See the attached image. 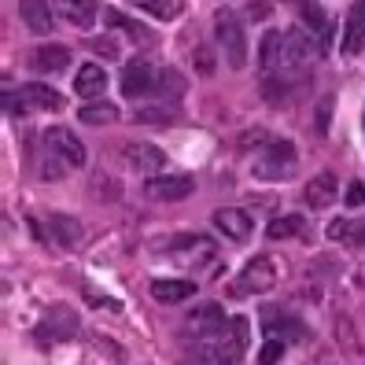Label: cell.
Here are the masks:
<instances>
[{"label": "cell", "instance_id": "cell-32", "mask_svg": "<svg viewBox=\"0 0 365 365\" xmlns=\"http://www.w3.org/2000/svg\"><path fill=\"white\" fill-rule=\"evenodd\" d=\"M351 232H354V222L351 218H336L329 225V240L332 244H351Z\"/></svg>", "mask_w": 365, "mask_h": 365}, {"label": "cell", "instance_id": "cell-34", "mask_svg": "<svg viewBox=\"0 0 365 365\" xmlns=\"http://www.w3.org/2000/svg\"><path fill=\"white\" fill-rule=\"evenodd\" d=\"M4 111H8V118H23L30 107H26V100H23V93H4Z\"/></svg>", "mask_w": 365, "mask_h": 365}, {"label": "cell", "instance_id": "cell-35", "mask_svg": "<svg viewBox=\"0 0 365 365\" xmlns=\"http://www.w3.org/2000/svg\"><path fill=\"white\" fill-rule=\"evenodd\" d=\"M266 144H269V137H266L262 130H247V133H240V148H251V155H255V152H262Z\"/></svg>", "mask_w": 365, "mask_h": 365}, {"label": "cell", "instance_id": "cell-8", "mask_svg": "<svg viewBox=\"0 0 365 365\" xmlns=\"http://www.w3.org/2000/svg\"><path fill=\"white\" fill-rule=\"evenodd\" d=\"M192 188H196V181L188 174H163V178L155 174V178H148L144 196L155 200V203H178V200L192 196Z\"/></svg>", "mask_w": 365, "mask_h": 365}, {"label": "cell", "instance_id": "cell-4", "mask_svg": "<svg viewBox=\"0 0 365 365\" xmlns=\"http://www.w3.org/2000/svg\"><path fill=\"white\" fill-rule=\"evenodd\" d=\"M185 329L196 339H214V336H225L232 329V321L222 310V303H200V307H192V314L185 317Z\"/></svg>", "mask_w": 365, "mask_h": 365}, {"label": "cell", "instance_id": "cell-28", "mask_svg": "<svg viewBox=\"0 0 365 365\" xmlns=\"http://www.w3.org/2000/svg\"><path fill=\"white\" fill-rule=\"evenodd\" d=\"M307 229V222H303V214H281V218H273L269 222V229H266V236L277 244V240H292V236H299Z\"/></svg>", "mask_w": 365, "mask_h": 365}, {"label": "cell", "instance_id": "cell-37", "mask_svg": "<svg viewBox=\"0 0 365 365\" xmlns=\"http://www.w3.org/2000/svg\"><path fill=\"white\" fill-rule=\"evenodd\" d=\"M192 63H196V74H203V78L214 74V56H210L207 48H196V52H192Z\"/></svg>", "mask_w": 365, "mask_h": 365}, {"label": "cell", "instance_id": "cell-39", "mask_svg": "<svg viewBox=\"0 0 365 365\" xmlns=\"http://www.w3.org/2000/svg\"><path fill=\"white\" fill-rule=\"evenodd\" d=\"M269 0H251V4H247V19H251V23H262V19H269Z\"/></svg>", "mask_w": 365, "mask_h": 365}, {"label": "cell", "instance_id": "cell-19", "mask_svg": "<svg viewBox=\"0 0 365 365\" xmlns=\"http://www.w3.org/2000/svg\"><path fill=\"white\" fill-rule=\"evenodd\" d=\"M19 93H23V100H26V107H30V111H59V107L67 103V100H63V96L52 89V85H41V81H30V85H23Z\"/></svg>", "mask_w": 365, "mask_h": 365}, {"label": "cell", "instance_id": "cell-3", "mask_svg": "<svg viewBox=\"0 0 365 365\" xmlns=\"http://www.w3.org/2000/svg\"><path fill=\"white\" fill-rule=\"evenodd\" d=\"M170 255H174L178 266L200 269V266H207L214 255H218V244H214L210 236H203V232H185V236H178V240L170 244Z\"/></svg>", "mask_w": 365, "mask_h": 365}, {"label": "cell", "instance_id": "cell-14", "mask_svg": "<svg viewBox=\"0 0 365 365\" xmlns=\"http://www.w3.org/2000/svg\"><path fill=\"white\" fill-rule=\"evenodd\" d=\"M336 196H339V181H336V174H317V178H310V185L303 188V203H307L310 210H325V207H332Z\"/></svg>", "mask_w": 365, "mask_h": 365}, {"label": "cell", "instance_id": "cell-13", "mask_svg": "<svg viewBox=\"0 0 365 365\" xmlns=\"http://www.w3.org/2000/svg\"><path fill=\"white\" fill-rule=\"evenodd\" d=\"M125 159H130V166H133V170H140V174H148V178H155L159 170L166 166L163 148L148 144V140H133L130 148H125Z\"/></svg>", "mask_w": 365, "mask_h": 365}, {"label": "cell", "instance_id": "cell-16", "mask_svg": "<svg viewBox=\"0 0 365 365\" xmlns=\"http://www.w3.org/2000/svg\"><path fill=\"white\" fill-rule=\"evenodd\" d=\"M339 48L347 56H358L365 48V0H354L347 11V26H343V41Z\"/></svg>", "mask_w": 365, "mask_h": 365}, {"label": "cell", "instance_id": "cell-42", "mask_svg": "<svg viewBox=\"0 0 365 365\" xmlns=\"http://www.w3.org/2000/svg\"><path fill=\"white\" fill-rule=\"evenodd\" d=\"M351 244H354V247H365V222H358V225H354V232H351Z\"/></svg>", "mask_w": 365, "mask_h": 365}, {"label": "cell", "instance_id": "cell-7", "mask_svg": "<svg viewBox=\"0 0 365 365\" xmlns=\"http://www.w3.org/2000/svg\"><path fill=\"white\" fill-rule=\"evenodd\" d=\"M45 148H48L52 155H59L71 170H81L85 163H89L85 144L74 137V130H67V125H52V130H45Z\"/></svg>", "mask_w": 365, "mask_h": 365}, {"label": "cell", "instance_id": "cell-6", "mask_svg": "<svg viewBox=\"0 0 365 365\" xmlns=\"http://www.w3.org/2000/svg\"><path fill=\"white\" fill-rule=\"evenodd\" d=\"M277 284V262L269 259V255H259V259H251L240 277H236V292H244V295H262Z\"/></svg>", "mask_w": 365, "mask_h": 365}, {"label": "cell", "instance_id": "cell-15", "mask_svg": "<svg viewBox=\"0 0 365 365\" xmlns=\"http://www.w3.org/2000/svg\"><path fill=\"white\" fill-rule=\"evenodd\" d=\"M74 93L85 96V103L103 100V93H107V71L96 67V63H85V67H78V74H74Z\"/></svg>", "mask_w": 365, "mask_h": 365}, {"label": "cell", "instance_id": "cell-12", "mask_svg": "<svg viewBox=\"0 0 365 365\" xmlns=\"http://www.w3.org/2000/svg\"><path fill=\"white\" fill-rule=\"evenodd\" d=\"M52 8H56V15L63 19V23H71L78 30H89L96 23V15H100L96 0H52Z\"/></svg>", "mask_w": 365, "mask_h": 365}, {"label": "cell", "instance_id": "cell-2", "mask_svg": "<svg viewBox=\"0 0 365 365\" xmlns=\"http://www.w3.org/2000/svg\"><path fill=\"white\" fill-rule=\"evenodd\" d=\"M214 41H218L222 59L229 63L232 71L247 67V37H244V23L236 19V11L222 8L218 15H214Z\"/></svg>", "mask_w": 365, "mask_h": 365}, {"label": "cell", "instance_id": "cell-9", "mask_svg": "<svg viewBox=\"0 0 365 365\" xmlns=\"http://www.w3.org/2000/svg\"><path fill=\"white\" fill-rule=\"evenodd\" d=\"M210 222H214V229H218L222 236H229L232 244L251 240V232H255V218L247 210H240V207H218L210 214Z\"/></svg>", "mask_w": 365, "mask_h": 365}, {"label": "cell", "instance_id": "cell-18", "mask_svg": "<svg viewBox=\"0 0 365 365\" xmlns=\"http://www.w3.org/2000/svg\"><path fill=\"white\" fill-rule=\"evenodd\" d=\"M196 295V281H178V277H166V281H155L152 284V299L163 307H174V303H185V299Z\"/></svg>", "mask_w": 365, "mask_h": 365}, {"label": "cell", "instance_id": "cell-1", "mask_svg": "<svg viewBox=\"0 0 365 365\" xmlns=\"http://www.w3.org/2000/svg\"><path fill=\"white\" fill-rule=\"evenodd\" d=\"M299 170V152L292 140H269L262 152H255L251 159V174L259 181H284Z\"/></svg>", "mask_w": 365, "mask_h": 365}, {"label": "cell", "instance_id": "cell-23", "mask_svg": "<svg viewBox=\"0 0 365 365\" xmlns=\"http://www.w3.org/2000/svg\"><path fill=\"white\" fill-rule=\"evenodd\" d=\"M299 19H303V26L321 41V45H329V41H332V19L325 15V8H321V4H314V0H307V4L303 8H299Z\"/></svg>", "mask_w": 365, "mask_h": 365}, {"label": "cell", "instance_id": "cell-27", "mask_svg": "<svg viewBox=\"0 0 365 365\" xmlns=\"http://www.w3.org/2000/svg\"><path fill=\"white\" fill-rule=\"evenodd\" d=\"M137 122H140V125H155V130H166V125L178 122V107H174V103L137 107Z\"/></svg>", "mask_w": 365, "mask_h": 365}, {"label": "cell", "instance_id": "cell-41", "mask_svg": "<svg viewBox=\"0 0 365 365\" xmlns=\"http://www.w3.org/2000/svg\"><path fill=\"white\" fill-rule=\"evenodd\" d=\"M93 343H96V347H100V351H111V354H115V358H118V361H122V358H125V354H122V347H115V343H107V339H100V336H96V339H93Z\"/></svg>", "mask_w": 365, "mask_h": 365}, {"label": "cell", "instance_id": "cell-17", "mask_svg": "<svg viewBox=\"0 0 365 365\" xmlns=\"http://www.w3.org/2000/svg\"><path fill=\"white\" fill-rule=\"evenodd\" d=\"M30 67L34 71H45V74H59L71 67V52L63 45H37L30 52Z\"/></svg>", "mask_w": 365, "mask_h": 365}, {"label": "cell", "instance_id": "cell-10", "mask_svg": "<svg viewBox=\"0 0 365 365\" xmlns=\"http://www.w3.org/2000/svg\"><path fill=\"white\" fill-rule=\"evenodd\" d=\"M262 325L269 332V339H284V343H303L307 339V325L299 317H292L288 310H262Z\"/></svg>", "mask_w": 365, "mask_h": 365}, {"label": "cell", "instance_id": "cell-40", "mask_svg": "<svg viewBox=\"0 0 365 365\" xmlns=\"http://www.w3.org/2000/svg\"><path fill=\"white\" fill-rule=\"evenodd\" d=\"M343 200H347V207H361L365 203V185L361 181H351L347 192H343Z\"/></svg>", "mask_w": 365, "mask_h": 365}, {"label": "cell", "instance_id": "cell-29", "mask_svg": "<svg viewBox=\"0 0 365 365\" xmlns=\"http://www.w3.org/2000/svg\"><path fill=\"white\" fill-rule=\"evenodd\" d=\"M137 8L163 19V23H174V19L181 15V8H185V0H137Z\"/></svg>", "mask_w": 365, "mask_h": 365}, {"label": "cell", "instance_id": "cell-30", "mask_svg": "<svg viewBox=\"0 0 365 365\" xmlns=\"http://www.w3.org/2000/svg\"><path fill=\"white\" fill-rule=\"evenodd\" d=\"M332 107H336V100H332L329 93L314 103V118H310V125H314V133H317V137H329V130H332Z\"/></svg>", "mask_w": 365, "mask_h": 365}, {"label": "cell", "instance_id": "cell-22", "mask_svg": "<svg viewBox=\"0 0 365 365\" xmlns=\"http://www.w3.org/2000/svg\"><path fill=\"white\" fill-rule=\"evenodd\" d=\"M281 56H284V34L281 30H266L262 41H259V71H262V78L277 71Z\"/></svg>", "mask_w": 365, "mask_h": 365}, {"label": "cell", "instance_id": "cell-38", "mask_svg": "<svg viewBox=\"0 0 365 365\" xmlns=\"http://www.w3.org/2000/svg\"><path fill=\"white\" fill-rule=\"evenodd\" d=\"M247 329H251V321H247V317H232V339L240 343V351L247 347V339H251V332H247Z\"/></svg>", "mask_w": 365, "mask_h": 365}, {"label": "cell", "instance_id": "cell-33", "mask_svg": "<svg viewBox=\"0 0 365 365\" xmlns=\"http://www.w3.org/2000/svg\"><path fill=\"white\" fill-rule=\"evenodd\" d=\"M284 358V339H266V347L259 351V365H277Z\"/></svg>", "mask_w": 365, "mask_h": 365}, {"label": "cell", "instance_id": "cell-5", "mask_svg": "<svg viewBox=\"0 0 365 365\" xmlns=\"http://www.w3.org/2000/svg\"><path fill=\"white\" fill-rule=\"evenodd\" d=\"M236 361H240V343L232 339V332L200 339L196 351H192V365H236Z\"/></svg>", "mask_w": 365, "mask_h": 365}, {"label": "cell", "instance_id": "cell-24", "mask_svg": "<svg viewBox=\"0 0 365 365\" xmlns=\"http://www.w3.org/2000/svg\"><path fill=\"white\" fill-rule=\"evenodd\" d=\"M19 15H23V23L34 30V34H52V8L45 0H19Z\"/></svg>", "mask_w": 365, "mask_h": 365}, {"label": "cell", "instance_id": "cell-25", "mask_svg": "<svg viewBox=\"0 0 365 365\" xmlns=\"http://www.w3.org/2000/svg\"><path fill=\"white\" fill-rule=\"evenodd\" d=\"M185 89H188V81H185V74H181V71H174V67H159V78H155V93H159L163 100L178 103V100L185 96Z\"/></svg>", "mask_w": 365, "mask_h": 365}, {"label": "cell", "instance_id": "cell-36", "mask_svg": "<svg viewBox=\"0 0 365 365\" xmlns=\"http://www.w3.org/2000/svg\"><path fill=\"white\" fill-rule=\"evenodd\" d=\"M89 48L96 52V56H103V59H118V45H115V41L111 37H89Z\"/></svg>", "mask_w": 365, "mask_h": 365}, {"label": "cell", "instance_id": "cell-21", "mask_svg": "<svg viewBox=\"0 0 365 365\" xmlns=\"http://www.w3.org/2000/svg\"><path fill=\"white\" fill-rule=\"evenodd\" d=\"M45 225H48L52 240H56L59 247H74V244L81 240V222H78V218H71V214H59V210H52L48 218H45Z\"/></svg>", "mask_w": 365, "mask_h": 365}, {"label": "cell", "instance_id": "cell-31", "mask_svg": "<svg viewBox=\"0 0 365 365\" xmlns=\"http://www.w3.org/2000/svg\"><path fill=\"white\" fill-rule=\"evenodd\" d=\"M67 170H71V166L63 163L59 155H52L48 148H45V159H41V178H45V181H59L63 174H67Z\"/></svg>", "mask_w": 365, "mask_h": 365}, {"label": "cell", "instance_id": "cell-20", "mask_svg": "<svg viewBox=\"0 0 365 365\" xmlns=\"http://www.w3.org/2000/svg\"><path fill=\"white\" fill-rule=\"evenodd\" d=\"M103 23L111 30H122L130 41H137V45H152V30L144 23H137V19H130V15H122L118 8H103Z\"/></svg>", "mask_w": 365, "mask_h": 365}, {"label": "cell", "instance_id": "cell-26", "mask_svg": "<svg viewBox=\"0 0 365 365\" xmlns=\"http://www.w3.org/2000/svg\"><path fill=\"white\" fill-rule=\"evenodd\" d=\"M78 122H85V125H115V122H118V107H115V103H107V100L81 103Z\"/></svg>", "mask_w": 365, "mask_h": 365}, {"label": "cell", "instance_id": "cell-11", "mask_svg": "<svg viewBox=\"0 0 365 365\" xmlns=\"http://www.w3.org/2000/svg\"><path fill=\"white\" fill-rule=\"evenodd\" d=\"M155 78H159V71H155L148 59H130V63L122 67V93H125V96L155 93Z\"/></svg>", "mask_w": 365, "mask_h": 365}]
</instances>
